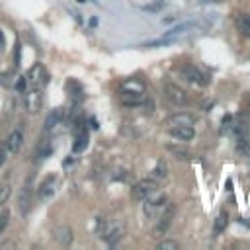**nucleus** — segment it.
Wrapping results in <instances>:
<instances>
[{"instance_id":"f03ea898","label":"nucleus","mask_w":250,"mask_h":250,"mask_svg":"<svg viewBox=\"0 0 250 250\" xmlns=\"http://www.w3.org/2000/svg\"><path fill=\"white\" fill-rule=\"evenodd\" d=\"M166 205H168L166 194H162V192H153V194L145 199L143 209H145V215H147V217H157V213L162 211Z\"/></svg>"},{"instance_id":"72a5a7b5","label":"nucleus","mask_w":250,"mask_h":250,"mask_svg":"<svg viewBox=\"0 0 250 250\" xmlns=\"http://www.w3.org/2000/svg\"><path fill=\"white\" fill-rule=\"evenodd\" d=\"M90 127L92 129H98V121L96 119H90Z\"/></svg>"},{"instance_id":"a878e982","label":"nucleus","mask_w":250,"mask_h":250,"mask_svg":"<svg viewBox=\"0 0 250 250\" xmlns=\"http://www.w3.org/2000/svg\"><path fill=\"white\" fill-rule=\"evenodd\" d=\"M164 6H166L164 2H153V4H145V6H141V10H145V12H161Z\"/></svg>"},{"instance_id":"f257e3e1","label":"nucleus","mask_w":250,"mask_h":250,"mask_svg":"<svg viewBox=\"0 0 250 250\" xmlns=\"http://www.w3.org/2000/svg\"><path fill=\"white\" fill-rule=\"evenodd\" d=\"M157 190H159V182L155 178H145V180L133 184V188H131V199L133 201H145Z\"/></svg>"},{"instance_id":"7c9ffc66","label":"nucleus","mask_w":250,"mask_h":250,"mask_svg":"<svg viewBox=\"0 0 250 250\" xmlns=\"http://www.w3.org/2000/svg\"><path fill=\"white\" fill-rule=\"evenodd\" d=\"M6 159H8V147H4V145H0V166H4Z\"/></svg>"},{"instance_id":"2f4dec72","label":"nucleus","mask_w":250,"mask_h":250,"mask_svg":"<svg viewBox=\"0 0 250 250\" xmlns=\"http://www.w3.org/2000/svg\"><path fill=\"white\" fill-rule=\"evenodd\" d=\"M14 61H16V65H20V45L16 43V51H14Z\"/></svg>"},{"instance_id":"9b49d317","label":"nucleus","mask_w":250,"mask_h":250,"mask_svg":"<svg viewBox=\"0 0 250 250\" xmlns=\"http://www.w3.org/2000/svg\"><path fill=\"white\" fill-rule=\"evenodd\" d=\"M170 135L180 141H192L196 137V131L192 125H174V127H170Z\"/></svg>"},{"instance_id":"6e6552de","label":"nucleus","mask_w":250,"mask_h":250,"mask_svg":"<svg viewBox=\"0 0 250 250\" xmlns=\"http://www.w3.org/2000/svg\"><path fill=\"white\" fill-rule=\"evenodd\" d=\"M164 94H166V98H168L172 104H176V106L188 104V94H186V90H182L178 84H172V82L164 84Z\"/></svg>"},{"instance_id":"bb28decb","label":"nucleus","mask_w":250,"mask_h":250,"mask_svg":"<svg viewBox=\"0 0 250 250\" xmlns=\"http://www.w3.org/2000/svg\"><path fill=\"white\" fill-rule=\"evenodd\" d=\"M123 88H125V90H137V92H143V90H145V88H143V84H141V82H137V80H127Z\"/></svg>"},{"instance_id":"20e7f679","label":"nucleus","mask_w":250,"mask_h":250,"mask_svg":"<svg viewBox=\"0 0 250 250\" xmlns=\"http://www.w3.org/2000/svg\"><path fill=\"white\" fill-rule=\"evenodd\" d=\"M174 211H176L174 205H166V207H164V211H162V215H161L157 227L153 229V236H155V238H161V236L166 234V231L170 229V223H172V219H174Z\"/></svg>"},{"instance_id":"423d86ee","label":"nucleus","mask_w":250,"mask_h":250,"mask_svg":"<svg viewBox=\"0 0 250 250\" xmlns=\"http://www.w3.org/2000/svg\"><path fill=\"white\" fill-rule=\"evenodd\" d=\"M123 234H125V227H123L121 223H117V221L109 223V225L102 231V238H104V242H107L109 246H111V244H117V242L123 238Z\"/></svg>"},{"instance_id":"a211bd4d","label":"nucleus","mask_w":250,"mask_h":250,"mask_svg":"<svg viewBox=\"0 0 250 250\" xmlns=\"http://www.w3.org/2000/svg\"><path fill=\"white\" fill-rule=\"evenodd\" d=\"M194 115H190V113H174L170 119H168V123L170 125H194Z\"/></svg>"},{"instance_id":"6ab92c4d","label":"nucleus","mask_w":250,"mask_h":250,"mask_svg":"<svg viewBox=\"0 0 250 250\" xmlns=\"http://www.w3.org/2000/svg\"><path fill=\"white\" fill-rule=\"evenodd\" d=\"M67 90H69L72 102H80V100L84 98V96H82V88H80V84H78L76 80H69V82H67Z\"/></svg>"},{"instance_id":"f3484780","label":"nucleus","mask_w":250,"mask_h":250,"mask_svg":"<svg viewBox=\"0 0 250 250\" xmlns=\"http://www.w3.org/2000/svg\"><path fill=\"white\" fill-rule=\"evenodd\" d=\"M234 26L240 32V36L250 37V14H238L234 18Z\"/></svg>"},{"instance_id":"dca6fc26","label":"nucleus","mask_w":250,"mask_h":250,"mask_svg":"<svg viewBox=\"0 0 250 250\" xmlns=\"http://www.w3.org/2000/svg\"><path fill=\"white\" fill-rule=\"evenodd\" d=\"M22 145H24V133H22L20 129L12 131L10 137H8V143H6L8 151H10V153H18V151L22 149Z\"/></svg>"},{"instance_id":"9d476101","label":"nucleus","mask_w":250,"mask_h":250,"mask_svg":"<svg viewBox=\"0 0 250 250\" xmlns=\"http://www.w3.org/2000/svg\"><path fill=\"white\" fill-rule=\"evenodd\" d=\"M57 182H59V178H57V176H49V178H45V180L41 182V186H39L37 197H39L41 201H45V199L53 197V194H55V190H57Z\"/></svg>"},{"instance_id":"4be33fe9","label":"nucleus","mask_w":250,"mask_h":250,"mask_svg":"<svg viewBox=\"0 0 250 250\" xmlns=\"http://www.w3.org/2000/svg\"><path fill=\"white\" fill-rule=\"evenodd\" d=\"M51 153H53V147H51V143H47V141H43L39 147H37V153H36V159L37 161H43V159H47V157H51Z\"/></svg>"},{"instance_id":"393cba45","label":"nucleus","mask_w":250,"mask_h":250,"mask_svg":"<svg viewBox=\"0 0 250 250\" xmlns=\"http://www.w3.org/2000/svg\"><path fill=\"white\" fill-rule=\"evenodd\" d=\"M10 194H12V186L10 184H2V186H0V205L8 201Z\"/></svg>"},{"instance_id":"2eb2a0df","label":"nucleus","mask_w":250,"mask_h":250,"mask_svg":"<svg viewBox=\"0 0 250 250\" xmlns=\"http://www.w3.org/2000/svg\"><path fill=\"white\" fill-rule=\"evenodd\" d=\"M72 231H71V227H67V225H61V227H57L55 229V240H57V244H61V246H69L71 242H72Z\"/></svg>"},{"instance_id":"1a4fd4ad","label":"nucleus","mask_w":250,"mask_h":250,"mask_svg":"<svg viewBox=\"0 0 250 250\" xmlns=\"http://www.w3.org/2000/svg\"><path fill=\"white\" fill-rule=\"evenodd\" d=\"M65 117H67V111H65L63 107L51 109V111H49V115H47V119H45V131H53V129H57L59 125H63Z\"/></svg>"},{"instance_id":"c85d7f7f","label":"nucleus","mask_w":250,"mask_h":250,"mask_svg":"<svg viewBox=\"0 0 250 250\" xmlns=\"http://www.w3.org/2000/svg\"><path fill=\"white\" fill-rule=\"evenodd\" d=\"M8 219H10V211H6V209H2V211H0V232H2V231L6 229V225H8Z\"/></svg>"},{"instance_id":"f8f14e48","label":"nucleus","mask_w":250,"mask_h":250,"mask_svg":"<svg viewBox=\"0 0 250 250\" xmlns=\"http://www.w3.org/2000/svg\"><path fill=\"white\" fill-rule=\"evenodd\" d=\"M18 205H20V211L26 215L32 207V184L30 180L24 184V188L20 190V197H18Z\"/></svg>"},{"instance_id":"39448f33","label":"nucleus","mask_w":250,"mask_h":250,"mask_svg":"<svg viewBox=\"0 0 250 250\" xmlns=\"http://www.w3.org/2000/svg\"><path fill=\"white\" fill-rule=\"evenodd\" d=\"M24 104H26L28 113H39V109L43 107V96H41V90L32 88V90L24 92Z\"/></svg>"},{"instance_id":"b1692460","label":"nucleus","mask_w":250,"mask_h":250,"mask_svg":"<svg viewBox=\"0 0 250 250\" xmlns=\"http://www.w3.org/2000/svg\"><path fill=\"white\" fill-rule=\"evenodd\" d=\"M157 248H159V250H178V248H180V242H178V240L168 238V240L159 242V246H157Z\"/></svg>"},{"instance_id":"4468645a","label":"nucleus","mask_w":250,"mask_h":250,"mask_svg":"<svg viewBox=\"0 0 250 250\" xmlns=\"http://www.w3.org/2000/svg\"><path fill=\"white\" fill-rule=\"evenodd\" d=\"M121 102L125 106H141L145 102V94L143 92H137V90H123Z\"/></svg>"},{"instance_id":"473e14b6","label":"nucleus","mask_w":250,"mask_h":250,"mask_svg":"<svg viewBox=\"0 0 250 250\" xmlns=\"http://www.w3.org/2000/svg\"><path fill=\"white\" fill-rule=\"evenodd\" d=\"M2 49H4V34L0 32V51H2Z\"/></svg>"},{"instance_id":"5701e85b","label":"nucleus","mask_w":250,"mask_h":250,"mask_svg":"<svg viewBox=\"0 0 250 250\" xmlns=\"http://www.w3.org/2000/svg\"><path fill=\"white\" fill-rule=\"evenodd\" d=\"M168 176V168H166V164L164 162H159L157 166H155V170H153V178L159 182V180H164Z\"/></svg>"},{"instance_id":"cd10ccee","label":"nucleus","mask_w":250,"mask_h":250,"mask_svg":"<svg viewBox=\"0 0 250 250\" xmlns=\"http://www.w3.org/2000/svg\"><path fill=\"white\" fill-rule=\"evenodd\" d=\"M238 151H242L248 159H250V143L244 137H238Z\"/></svg>"},{"instance_id":"412c9836","label":"nucleus","mask_w":250,"mask_h":250,"mask_svg":"<svg viewBox=\"0 0 250 250\" xmlns=\"http://www.w3.org/2000/svg\"><path fill=\"white\" fill-rule=\"evenodd\" d=\"M166 151L168 153H172L176 159H182V161H188V159H192V153L188 151V149H184V147H176V145H166Z\"/></svg>"},{"instance_id":"c756f323","label":"nucleus","mask_w":250,"mask_h":250,"mask_svg":"<svg viewBox=\"0 0 250 250\" xmlns=\"http://www.w3.org/2000/svg\"><path fill=\"white\" fill-rule=\"evenodd\" d=\"M26 84H28V76H20L16 80V90L18 92H26Z\"/></svg>"},{"instance_id":"aec40b11","label":"nucleus","mask_w":250,"mask_h":250,"mask_svg":"<svg viewBox=\"0 0 250 250\" xmlns=\"http://www.w3.org/2000/svg\"><path fill=\"white\" fill-rule=\"evenodd\" d=\"M227 225H229V215H227V211H221V213L217 215V219H215V225H213V232H215V234L223 232V231L227 229Z\"/></svg>"},{"instance_id":"7ed1b4c3","label":"nucleus","mask_w":250,"mask_h":250,"mask_svg":"<svg viewBox=\"0 0 250 250\" xmlns=\"http://www.w3.org/2000/svg\"><path fill=\"white\" fill-rule=\"evenodd\" d=\"M28 82L32 84V88H37V90H41L43 86H47V82H49V72L45 71V67H43L41 63L34 65V67L28 71Z\"/></svg>"},{"instance_id":"ddd939ff","label":"nucleus","mask_w":250,"mask_h":250,"mask_svg":"<svg viewBox=\"0 0 250 250\" xmlns=\"http://www.w3.org/2000/svg\"><path fill=\"white\" fill-rule=\"evenodd\" d=\"M88 141H90V135H88V129L84 127V125H80V129L74 137V143H72V153H82L86 147H88Z\"/></svg>"},{"instance_id":"0eeeda50","label":"nucleus","mask_w":250,"mask_h":250,"mask_svg":"<svg viewBox=\"0 0 250 250\" xmlns=\"http://www.w3.org/2000/svg\"><path fill=\"white\" fill-rule=\"evenodd\" d=\"M180 74L188 80V82H192V84H197V86H205L209 80H207V76L199 71V69H196L194 65H184L182 69H180Z\"/></svg>"}]
</instances>
